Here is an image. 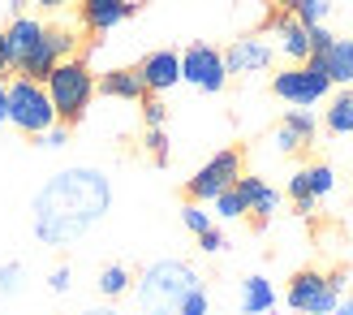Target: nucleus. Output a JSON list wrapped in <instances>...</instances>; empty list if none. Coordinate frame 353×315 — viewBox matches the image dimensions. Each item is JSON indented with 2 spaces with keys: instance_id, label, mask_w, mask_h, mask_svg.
Here are the masks:
<instances>
[{
  "instance_id": "1",
  "label": "nucleus",
  "mask_w": 353,
  "mask_h": 315,
  "mask_svg": "<svg viewBox=\"0 0 353 315\" xmlns=\"http://www.w3.org/2000/svg\"><path fill=\"white\" fill-rule=\"evenodd\" d=\"M112 207V182L99 169L69 164L34 190L30 199V229L43 247H74Z\"/></svg>"
},
{
  "instance_id": "2",
  "label": "nucleus",
  "mask_w": 353,
  "mask_h": 315,
  "mask_svg": "<svg viewBox=\"0 0 353 315\" xmlns=\"http://www.w3.org/2000/svg\"><path fill=\"white\" fill-rule=\"evenodd\" d=\"M194 289H203V276L185 259H155L134 276V303L143 315H176Z\"/></svg>"
},
{
  "instance_id": "3",
  "label": "nucleus",
  "mask_w": 353,
  "mask_h": 315,
  "mask_svg": "<svg viewBox=\"0 0 353 315\" xmlns=\"http://www.w3.org/2000/svg\"><path fill=\"white\" fill-rule=\"evenodd\" d=\"M43 86H48V99H52V108H57L61 126H78L86 117V108H91V99H95V74H91V65H86V57H65L48 74Z\"/></svg>"
},
{
  "instance_id": "4",
  "label": "nucleus",
  "mask_w": 353,
  "mask_h": 315,
  "mask_svg": "<svg viewBox=\"0 0 353 315\" xmlns=\"http://www.w3.org/2000/svg\"><path fill=\"white\" fill-rule=\"evenodd\" d=\"M341 298H345V272L341 268L336 272L302 268V272H293V281L285 289V303L297 315H332Z\"/></svg>"
},
{
  "instance_id": "5",
  "label": "nucleus",
  "mask_w": 353,
  "mask_h": 315,
  "mask_svg": "<svg viewBox=\"0 0 353 315\" xmlns=\"http://www.w3.org/2000/svg\"><path fill=\"white\" fill-rule=\"evenodd\" d=\"M9 126H17V134L26 138H39L48 126H57V108H52L43 82L22 74L9 82Z\"/></svg>"
},
{
  "instance_id": "6",
  "label": "nucleus",
  "mask_w": 353,
  "mask_h": 315,
  "mask_svg": "<svg viewBox=\"0 0 353 315\" xmlns=\"http://www.w3.org/2000/svg\"><path fill=\"white\" fill-rule=\"evenodd\" d=\"M327 91H332V82H327V74H323L314 61L285 65V69L272 78V95L285 99L289 108H314L319 99H327Z\"/></svg>"
},
{
  "instance_id": "7",
  "label": "nucleus",
  "mask_w": 353,
  "mask_h": 315,
  "mask_svg": "<svg viewBox=\"0 0 353 315\" xmlns=\"http://www.w3.org/2000/svg\"><path fill=\"white\" fill-rule=\"evenodd\" d=\"M241 173H245V155H241V147H224V151H216V155H211V160L185 182V195H190L194 203H211L216 195H224V190L233 186Z\"/></svg>"
},
{
  "instance_id": "8",
  "label": "nucleus",
  "mask_w": 353,
  "mask_h": 315,
  "mask_svg": "<svg viewBox=\"0 0 353 315\" xmlns=\"http://www.w3.org/2000/svg\"><path fill=\"white\" fill-rule=\"evenodd\" d=\"M74 48H78V35H74V30H65V26H43L39 44L26 52V61L17 65V74H22V78H34V82H48L52 69H57L65 57H74Z\"/></svg>"
},
{
  "instance_id": "9",
  "label": "nucleus",
  "mask_w": 353,
  "mask_h": 315,
  "mask_svg": "<svg viewBox=\"0 0 353 315\" xmlns=\"http://www.w3.org/2000/svg\"><path fill=\"white\" fill-rule=\"evenodd\" d=\"M181 82L199 86L203 95H220L224 82H228L224 52L211 48V44H190V48L181 52Z\"/></svg>"
},
{
  "instance_id": "10",
  "label": "nucleus",
  "mask_w": 353,
  "mask_h": 315,
  "mask_svg": "<svg viewBox=\"0 0 353 315\" xmlns=\"http://www.w3.org/2000/svg\"><path fill=\"white\" fill-rule=\"evenodd\" d=\"M272 65H276V44L268 35H241L224 48L228 78H254V74H268Z\"/></svg>"
},
{
  "instance_id": "11",
  "label": "nucleus",
  "mask_w": 353,
  "mask_h": 315,
  "mask_svg": "<svg viewBox=\"0 0 353 315\" xmlns=\"http://www.w3.org/2000/svg\"><path fill=\"white\" fill-rule=\"evenodd\" d=\"M332 190H336L332 164H302V169H293V178H289V199H293L297 212H314Z\"/></svg>"
},
{
  "instance_id": "12",
  "label": "nucleus",
  "mask_w": 353,
  "mask_h": 315,
  "mask_svg": "<svg viewBox=\"0 0 353 315\" xmlns=\"http://www.w3.org/2000/svg\"><path fill=\"white\" fill-rule=\"evenodd\" d=\"M268 30H272L276 57H285L289 65L310 61V26H302L289 9H276V13L268 17Z\"/></svg>"
},
{
  "instance_id": "13",
  "label": "nucleus",
  "mask_w": 353,
  "mask_h": 315,
  "mask_svg": "<svg viewBox=\"0 0 353 315\" xmlns=\"http://www.w3.org/2000/svg\"><path fill=\"white\" fill-rule=\"evenodd\" d=\"M314 134H319V121H314L310 108H289L285 117H280V126L272 134V147L280 155H293V151H302L314 143Z\"/></svg>"
},
{
  "instance_id": "14",
  "label": "nucleus",
  "mask_w": 353,
  "mask_h": 315,
  "mask_svg": "<svg viewBox=\"0 0 353 315\" xmlns=\"http://www.w3.org/2000/svg\"><path fill=\"white\" fill-rule=\"evenodd\" d=\"M138 78H143L147 95H164L181 82V52L160 48V52H147L143 65H138Z\"/></svg>"
},
{
  "instance_id": "15",
  "label": "nucleus",
  "mask_w": 353,
  "mask_h": 315,
  "mask_svg": "<svg viewBox=\"0 0 353 315\" xmlns=\"http://www.w3.org/2000/svg\"><path fill=\"white\" fill-rule=\"evenodd\" d=\"M138 13L134 0H78V17L91 35H108Z\"/></svg>"
},
{
  "instance_id": "16",
  "label": "nucleus",
  "mask_w": 353,
  "mask_h": 315,
  "mask_svg": "<svg viewBox=\"0 0 353 315\" xmlns=\"http://www.w3.org/2000/svg\"><path fill=\"white\" fill-rule=\"evenodd\" d=\"M237 190H241V199H245V216H254L259 229L280 212V190L268 186L263 178H250V173H241V178H237Z\"/></svg>"
},
{
  "instance_id": "17",
  "label": "nucleus",
  "mask_w": 353,
  "mask_h": 315,
  "mask_svg": "<svg viewBox=\"0 0 353 315\" xmlns=\"http://www.w3.org/2000/svg\"><path fill=\"white\" fill-rule=\"evenodd\" d=\"M310 61L327 74L332 86H353V39H341L336 35V39H332L319 57H310Z\"/></svg>"
},
{
  "instance_id": "18",
  "label": "nucleus",
  "mask_w": 353,
  "mask_h": 315,
  "mask_svg": "<svg viewBox=\"0 0 353 315\" xmlns=\"http://www.w3.org/2000/svg\"><path fill=\"white\" fill-rule=\"evenodd\" d=\"M95 91L103 95V99H130V104H138L147 95V86H143V78H138V69H108V74H99L95 78Z\"/></svg>"
},
{
  "instance_id": "19",
  "label": "nucleus",
  "mask_w": 353,
  "mask_h": 315,
  "mask_svg": "<svg viewBox=\"0 0 353 315\" xmlns=\"http://www.w3.org/2000/svg\"><path fill=\"white\" fill-rule=\"evenodd\" d=\"M39 35H43V22H39V17H30V13H13V22L5 26V39H9V52H13V69L26 61V52L39 44Z\"/></svg>"
},
{
  "instance_id": "20",
  "label": "nucleus",
  "mask_w": 353,
  "mask_h": 315,
  "mask_svg": "<svg viewBox=\"0 0 353 315\" xmlns=\"http://www.w3.org/2000/svg\"><path fill=\"white\" fill-rule=\"evenodd\" d=\"M237 307H241V315H272V307H276V289H272L268 276H259V272L245 276Z\"/></svg>"
},
{
  "instance_id": "21",
  "label": "nucleus",
  "mask_w": 353,
  "mask_h": 315,
  "mask_svg": "<svg viewBox=\"0 0 353 315\" xmlns=\"http://www.w3.org/2000/svg\"><path fill=\"white\" fill-rule=\"evenodd\" d=\"M323 126H327L332 134H353V86H341V91L332 95Z\"/></svg>"
},
{
  "instance_id": "22",
  "label": "nucleus",
  "mask_w": 353,
  "mask_h": 315,
  "mask_svg": "<svg viewBox=\"0 0 353 315\" xmlns=\"http://www.w3.org/2000/svg\"><path fill=\"white\" fill-rule=\"evenodd\" d=\"M134 289V272L125 264H108L99 272V294L103 298H121V294H130Z\"/></svg>"
},
{
  "instance_id": "23",
  "label": "nucleus",
  "mask_w": 353,
  "mask_h": 315,
  "mask_svg": "<svg viewBox=\"0 0 353 315\" xmlns=\"http://www.w3.org/2000/svg\"><path fill=\"white\" fill-rule=\"evenodd\" d=\"M332 9H336L332 0H293V9H289V13H293L302 26H327Z\"/></svg>"
},
{
  "instance_id": "24",
  "label": "nucleus",
  "mask_w": 353,
  "mask_h": 315,
  "mask_svg": "<svg viewBox=\"0 0 353 315\" xmlns=\"http://www.w3.org/2000/svg\"><path fill=\"white\" fill-rule=\"evenodd\" d=\"M22 281H26V268L22 264H0V311L22 294Z\"/></svg>"
},
{
  "instance_id": "25",
  "label": "nucleus",
  "mask_w": 353,
  "mask_h": 315,
  "mask_svg": "<svg viewBox=\"0 0 353 315\" xmlns=\"http://www.w3.org/2000/svg\"><path fill=\"white\" fill-rule=\"evenodd\" d=\"M211 203H216V212H211V216H220V220H241V216H245V199H241V190H237V182L228 186L224 195H216V199H211Z\"/></svg>"
},
{
  "instance_id": "26",
  "label": "nucleus",
  "mask_w": 353,
  "mask_h": 315,
  "mask_svg": "<svg viewBox=\"0 0 353 315\" xmlns=\"http://www.w3.org/2000/svg\"><path fill=\"white\" fill-rule=\"evenodd\" d=\"M181 225H185V229H190L194 238H199V233H207L211 225H216V216H211L203 203H194V199H190V203L181 207Z\"/></svg>"
},
{
  "instance_id": "27",
  "label": "nucleus",
  "mask_w": 353,
  "mask_h": 315,
  "mask_svg": "<svg viewBox=\"0 0 353 315\" xmlns=\"http://www.w3.org/2000/svg\"><path fill=\"white\" fill-rule=\"evenodd\" d=\"M138 104H143V126H147V130H164V121H168V104H164L160 95H143Z\"/></svg>"
},
{
  "instance_id": "28",
  "label": "nucleus",
  "mask_w": 353,
  "mask_h": 315,
  "mask_svg": "<svg viewBox=\"0 0 353 315\" xmlns=\"http://www.w3.org/2000/svg\"><path fill=\"white\" fill-rule=\"evenodd\" d=\"M143 147H147V155L155 164H168V134L164 130H147L143 134Z\"/></svg>"
},
{
  "instance_id": "29",
  "label": "nucleus",
  "mask_w": 353,
  "mask_h": 315,
  "mask_svg": "<svg viewBox=\"0 0 353 315\" xmlns=\"http://www.w3.org/2000/svg\"><path fill=\"white\" fill-rule=\"evenodd\" d=\"M69 143V126H61V121H57V126H48L39 138H34V147H43V151H61Z\"/></svg>"
},
{
  "instance_id": "30",
  "label": "nucleus",
  "mask_w": 353,
  "mask_h": 315,
  "mask_svg": "<svg viewBox=\"0 0 353 315\" xmlns=\"http://www.w3.org/2000/svg\"><path fill=\"white\" fill-rule=\"evenodd\" d=\"M224 247H228V238H224V233L216 229V225H211L207 233H199V251H203V255H220Z\"/></svg>"
},
{
  "instance_id": "31",
  "label": "nucleus",
  "mask_w": 353,
  "mask_h": 315,
  "mask_svg": "<svg viewBox=\"0 0 353 315\" xmlns=\"http://www.w3.org/2000/svg\"><path fill=\"white\" fill-rule=\"evenodd\" d=\"M176 315H211V303H207V289H194L190 298L181 303V311Z\"/></svg>"
},
{
  "instance_id": "32",
  "label": "nucleus",
  "mask_w": 353,
  "mask_h": 315,
  "mask_svg": "<svg viewBox=\"0 0 353 315\" xmlns=\"http://www.w3.org/2000/svg\"><path fill=\"white\" fill-rule=\"evenodd\" d=\"M69 285H74V272H69V264L52 268V276H48V289H52V294H69Z\"/></svg>"
},
{
  "instance_id": "33",
  "label": "nucleus",
  "mask_w": 353,
  "mask_h": 315,
  "mask_svg": "<svg viewBox=\"0 0 353 315\" xmlns=\"http://www.w3.org/2000/svg\"><path fill=\"white\" fill-rule=\"evenodd\" d=\"M332 39H336V35H332L327 26H310V57H319V52H323Z\"/></svg>"
},
{
  "instance_id": "34",
  "label": "nucleus",
  "mask_w": 353,
  "mask_h": 315,
  "mask_svg": "<svg viewBox=\"0 0 353 315\" xmlns=\"http://www.w3.org/2000/svg\"><path fill=\"white\" fill-rule=\"evenodd\" d=\"M13 69V52H9V39H5V30H0V78H5Z\"/></svg>"
},
{
  "instance_id": "35",
  "label": "nucleus",
  "mask_w": 353,
  "mask_h": 315,
  "mask_svg": "<svg viewBox=\"0 0 353 315\" xmlns=\"http://www.w3.org/2000/svg\"><path fill=\"white\" fill-rule=\"evenodd\" d=\"M9 126V82L0 78V130Z\"/></svg>"
},
{
  "instance_id": "36",
  "label": "nucleus",
  "mask_w": 353,
  "mask_h": 315,
  "mask_svg": "<svg viewBox=\"0 0 353 315\" xmlns=\"http://www.w3.org/2000/svg\"><path fill=\"white\" fill-rule=\"evenodd\" d=\"M39 9H48V13H57V9H65V0H34Z\"/></svg>"
},
{
  "instance_id": "37",
  "label": "nucleus",
  "mask_w": 353,
  "mask_h": 315,
  "mask_svg": "<svg viewBox=\"0 0 353 315\" xmlns=\"http://www.w3.org/2000/svg\"><path fill=\"white\" fill-rule=\"evenodd\" d=\"M332 315H353V298H341V303H336V311H332Z\"/></svg>"
},
{
  "instance_id": "38",
  "label": "nucleus",
  "mask_w": 353,
  "mask_h": 315,
  "mask_svg": "<svg viewBox=\"0 0 353 315\" xmlns=\"http://www.w3.org/2000/svg\"><path fill=\"white\" fill-rule=\"evenodd\" d=\"M78 315H117L112 307H86V311H78Z\"/></svg>"
},
{
  "instance_id": "39",
  "label": "nucleus",
  "mask_w": 353,
  "mask_h": 315,
  "mask_svg": "<svg viewBox=\"0 0 353 315\" xmlns=\"http://www.w3.org/2000/svg\"><path fill=\"white\" fill-rule=\"evenodd\" d=\"M272 5H276V9H293V0H272Z\"/></svg>"
},
{
  "instance_id": "40",
  "label": "nucleus",
  "mask_w": 353,
  "mask_h": 315,
  "mask_svg": "<svg viewBox=\"0 0 353 315\" xmlns=\"http://www.w3.org/2000/svg\"><path fill=\"white\" fill-rule=\"evenodd\" d=\"M22 5H26V0H13V13H17V9H22Z\"/></svg>"
}]
</instances>
